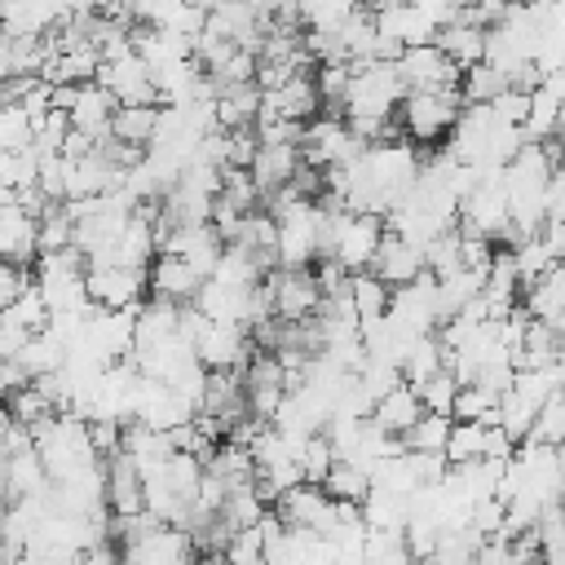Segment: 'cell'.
Masks as SVG:
<instances>
[{
    "mask_svg": "<svg viewBox=\"0 0 565 565\" xmlns=\"http://www.w3.org/2000/svg\"><path fill=\"white\" fill-rule=\"evenodd\" d=\"M521 146H525L521 128L503 124L490 106H463L441 150L468 168H503Z\"/></svg>",
    "mask_w": 565,
    "mask_h": 565,
    "instance_id": "6da1fadb",
    "label": "cell"
},
{
    "mask_svg": "<svg viewBox=\"0 0 565 565\" xmlns=\"http://www.w3.org/2000/svg\"><path fill=\"white\" fill-rule=\"evenodd\" d=\"M31 441H35V455H40L49 481H66V477H75V472L102 463V455L93 450L88 419H79V415H71V411H57L49 424H40V428L31 433Z\"/></svg>",
    "mask_w": 565,
    "mask_h": 565,
    "instance_id": "7a4b0ae2",
    "label": "cell"
},
{
    "mask_svg": "<svg viewBox=\"0 0 565 565\" xmlns=\"http://www.w3.org/2000/svg\"><path fill=\"white\" fill-rule=\"evenodd\" d=\"M459 110H463L459 84L455 88H433V93H406L402 106H397V132L419 150H433L450 137Z\"/></svg>",
    "mask_w": 565,
    "mask_h": 565,
    "instance_id": "3957f363",
    "label": "cell"
},
{
    "mask_svg": "<svg viewBox=\"0 0 565 565\" xmlns=\"http://www.w3.org/2000/svg\"><path fill=\"white\" fill-rule=\"evenodd\" d=\"M274 516L287 525V530H300V534H318V539H331L340 530V503L313 486V481H300L291 490H282L274 503Z\"/></svg>",
    "mask_w": 565,
    "mask_h": 565,
    "instance_id": "277c9868",
    "label": "cell"
},
{
    "mask_svg": "<svg viewBox=\"0 0 565 565\" xmlns=\"http://www.w3.org/2000/svg\"><path fill=\"white\" fill-rule=\"evenodd\" d=\"M84 296L93 309L106 313H132L150 291H146V269H128V265H88L84 269Z\"/></svg>",
    "mask_w": 565,
    "mask_h": 565,
    "instance_id": "5b68a950",
    "label": "cell"
},
{
    "mask_svg": "<svg viewBox=\"0 0 565 565\" xmlns=\"http://www.w3.org/2000/svg\"><path fill=\"white\" fill-rule=\"evenodd\" d=\"M388 318L402 322L411 335H433V331H441L446 313H441L437 278H433V274H419L415 282L397 287V291L388 296Z\"/></svg>",
    "mask_w": 565,
    "mask_h": 565,
    "instance_id": "8992f818",
    "label": "cell"
},
{
    "mask_svg": "<svg viewBox=\"0 0 565 565\" xmlns=\"http://www.w3.org/2000/svg\"><path fill=\"white\" fill-rule=\"evenodd\" d=\"M265 287H269V309H274L278 322H309L322 305L313 265L309 269H274L265 278Z\"/></svg>",
    "mask_w": 565,
    "mask_h": 565,
    "instance_id": "52a82bcc",
    "label": "cell"
},
{
    "mask_svg": "<svg viewBox=\"0 0 565 565\" xmlns=\"http://www.w3.org/2000/svg\"><path fill=\"white\" fill-rule=\"evenodd\" d=\"M159 252L185 260L199 278H212V269H216V260H221V252H225V238L216 234L212 221H203V225H177V230L159 243Z\"/></svg>",
    "mask_w": 565,
    "mask_h": 565,
    "instance_id": "ba28073f",
    "label": "cell"
},
{
    "mask_svg": "<svg viewBox=\"0 0 565 565\" xmlns=\"http://www.w3.org/2000/svg\"><path fill=\"white\" fill-rule=\"evenodd\" d=\"M194 353L207 371H243L247 358L256 353L247 331L243 327H230V322H203V331L194 335Z\"/></svg>",
    "mask_w": 565,
    "mask_h": 565,
    "instance_id": "9c48e42d",
    "label": "cell"
},
{
    "mask_svg": "<svg viewBox=\"0 0 565 565\" xmlns=\"http://www.w3.org/2000/svg\"><path fill=\"white\" fill-rule=\"evenodd\" d=\"M393 66H397L406 93H433V88H455V84H459V71L446 62V53H441L437 44L402 49Z\"/></svg>",
    "mask_w": 565,
    "mask_h": 565,
    "instance_id": "30bf717a",
    "label": "cell"
},
{
    "mask_svg": "<svg viewBox=\"0 0 565 565\" xmlns=\"http://www.w3.org/2000/svg\"><path fill=\"white\" fill-rule=\"evenodd\" d=\"M300 168H305L300 146L260 141V146H256V159H252V168H247V177H252V185L260 190V199H269V194H278L282 185H291Z\"/></svg>",
    "mask_w": 565,
    "mask_h": 565,
    "instance_id": "8fae6325",
    "label": "cell"
},
{
    "mask_svg": "<svg viewBox=\"0 0 565 565\" xmlns=\"http://www.w3.org/2000/svg\"><path fill=\"white\" fill-rule=\"evenodd\" d=\"M366 274H375L388 291H397V287L415 282V278L428 274V269H424V252H419L415 243H406V238H397V234L384 230V238H380V247H375Z\"/></svg>",
    "mask_w": 565,
    "mask_h": 565,
    "instance_id": "7c38bea8",
    "label": "cell"
},
{
    "mask_svg": "<svg viewBox=\"0 0 565 565\" xmlns=\"http://www.w3.org/2000/svg\"><path fill=\"white\" fill-rule=\"evenodd\" d=\"M260 115L291 119V124H309L313 115H322V102H318V88H313V71L296 75V79H287L278 88H265L260 93Z\"/></svg>",
    "mask_w": 565,
    "mask_h": 565,
    "instance_id": "4fadbf2b",
    "label": "cell"
},
{
    "mask_svg": "<svg viewBox=\"0 0 565 565\" xmlns=\"http://www.w3.org/2000/svg\"><path fill=\"white\" fill-rule=\"evenodd\" d=\"M199 287H203V278H199L185 260H177V256H168V252H159V256L150 260V269H146V291H150L154 300L190 305V300L199 296Z\"/></svg>",
    "mask_w": 565,
    "mask_h": 565,
    "instance_id": "5bb4252c",
    "label": "cell"
},
{
    "mask_svg": "<svg viewBox=\"0 0 565 565\" xmlns=\"http://www.w3.org/2000/svg\"><path fill=\"white\" fill-rule=\"evenodd\" d=\"M102 472H106V512L110 516H137V512H146L141 472H137V463L124 450L110 455V459H102Z\"/></svg>",
    "mask_w": 565,
    "mask_h": 565,
    "instance_id": "9a60e30c",
    "label": "cell"
},
{
    "mask_svg": "<svg viewBox=\"0 0 565 565\" xmlns=\"http://www.w3.org/2000/svg\"><path fill=\"white\" fill-rule=\"evenodd\" d=\"M419 415H424V402H419V393H415V384H393L375 406H371V424L375 428H384L388 437H406L415 424H419Z\"/></svg>",
    "mask_w": 565,
    "mask_h": 565,
    "instance_id": "2e32d148",
    "label": "cell"
},
{
    "mask_svg": "<svg viewBox=\"0 0 565 565\" xmlns=\"http://www.w3.org/2000/svg\"><path fill=\"white\" fill-rule=\"evenodd\" d=\"M35 221L40 216L13 199L0 207V260L35 265Z\"/></svg>",
    "mask_w": 565,
    "mask_h": 565,
    "instance_id": "e0dca14e",
    "label": "cell"
},
{
    "mask_svg": "<svg viewBox=\"0 0 565 565\" xmlns=\"http://www.w3.org/2000/svg\"><path fill=\"white\" fill-rule=\"evenodd\" d=\"M49 486H53V481H49L40 455H35V441H31L26 450L4 455V499H9V503H13V499H44Z\"/></svg>",
    "mask_w": 565,
    "mask_h": 565,
    "instance_id": "ac0fdd59",
    "label": "cell"
},
{
    "mask_svg": "<svg viewBox=\"0 0 565 565\" xmlns=\"http://www.w3.org/2000/svg\"><path fill=\"white\" fill-rule=\"evenodd\" d=\"M358 512H362V525H366V530H375V534H402L406 521H411V494L371 486L366 499L358 503Z\"/></svg>",
    "mask_w": 565,
    "mask_h": 565,
    "instance_id": "d6986e66",
    "label": "cell"
},
{
    "mask_svg": "<svg viewBox=\"0 0 565 565\" xmlns=\"http://www.w3.org/2000/svg\"><path fill=\"white\" fill-rule=\"evenodd\" d=\"M441 53H446V62L463 75L468 66H477V62H486V31L481 26H472V22H446L441 31H437V40H433Z\"/></svg>",
    "mask_w": 565,
    "mask_h": 565,
    "instance_id": "ffe728a7",
    "label": "cell"
},
{
    "mask_svg": "<svg viewBox=\"0 0 565 565\" xmlns=\"http://www.w3.org/2000/svg\"><path fill=\"white\" fill-rule=\"evenodd\" d=\"M256 115H260V88L256 84H234V88H221L212 97V119L221 132L256 128Z\"/></svg>",
    "mask_w": 565,
    "mask_h": 565,
    "instance_id": "44dd1931",
    "label": "cell"
},
{
    "mask_svg": "<svg viewBox=\"0 0 565 565\" xmlns=\"http://www.w3.org/2000/svg\"><path fill=\"white\" fill-rule=\"evenodd\" d=\"M159 110L163 106H115V115H110V141H119L128 150H146L154 141Z\"/></svg>",
    "mask_w": 565,
    "mask_h": 565,
    "instance_id": "7402d4cb",
    "label": "cell"
},
{
    "mask_svg": "<svg viewBox=\"0 0 565 565\" xmlns=\"http://www.w3.org/2000/svg\"><path fill=\"white\" fill-rule=\"evenodd\" d=\"M35 124L40 115H31L22 102H0V154H26L35 146Z\"/></svg>",
    "mask_w": 565,
    "mask_h": 565,
    "instance_id": "603a6c76",
    "label": "cell"
},
{
    "mask_svg": "<svg viewBox=\"0 0 565 565\" xmlns=\"http://www.w3.org/2000/svg\"><path fill=\"white\" fill-rule=\"evenodd\" d=\"M388 287L375 278V274H349V300H353V313H358V327H366V322H375V318H384L388 313Z\"/></svg>",
    "mask_w": 565,
    "mask_h": 565,
    "instance_id": "cb8c5ba5",
    "label": "cell"
},
{
    "mask_svg": "<svg viewBox=\"0 0 565 565\" xmlns=\"http://www.w3.org/2000/svg\"><path fill=\"white\" fill-rule=\"evenodd\" d=\"M437 371H446V344H441V335L433 331V335H419V340L406 349V358H402V380H406V384H424V380L437 375Z\"/></svg>",
    "mask_w": 565,
    "mask_h": 565,
    "instance_id": "d4e9b609",
    "label": "cell"
},
{
    "mask_svg": "<svg viewBox=\"0 0 565 565\" xmlns=\"http://www.w3.org/2000/svg\"><path fill=\"white\" fill-rule=\"evenodd\" d=\"M512 84H508V75L503 71H494L490 62H477V66H468L463 75H459V97H463V106H490L499 93H508Z\"/></svg>",
    "mask_w": 565,
    "mask_h": 565,
    "instance_id": "484cf974",
    "label": "cell"
},
{
    "mask_svg": "<svg viewBox=\"0 0 565 565\" xmlns=\"http://www.w3.org/2000/svg\"><path fill=\"white\" fill-rule=\"evenodd\" d=\"M450 415H437V411H424L419 424L402 437V446L411 455H446V441H450Z\"/></svg>",
    "mask_w": 565,
    "mask_h": 565,
    "instance_id": "4316f807",
    "label": "cell"
},
{
    "mask_svg": "<svg viewBox=\"0 0 565 565\" xmlns=\"http://www.w3.org/2000/svg\"><path fill=\"white\" fill-rule=\"evenodd\" d=\"M322 490H327L335 503H362V499H366V490H371V477H366L362 468H353V463L335 459V463L327 468V477H322Z\"/></svg>",
    "mask_w": 565,
    "mask_h": 565,
    "instance_id": "83f0119b",
    "label": "cell"
},
{
    "mask_svg": "<svg viewBox=\"0 0 565 565\" xmlns=\"http://www.w3.org/2000/svg\"><path fill=\"white\" fill-rule=\"evenodd\" d=\"M525 441H539V446H565V393H552V397L539 406V415H534Z\"/></svg>",
    "mask_w": 565,
    "mask_h": 565,
    "instance_id": "f1b7e54d",
    "label": "cell"
},
{
    "mask_svg": "<svg viewBox=\"0 0 565 565\" xmlns=\"http://www.w3.org/2000/svg\"><path fill=\"white\" fill-rule=\"evenodd\" d=\"M486 424H450V441H446V463L450 468L481 459V450H486Z\"/></svg>",
    "mask_w": 565,
    "mask_h": 565,
    "instance_id": "f546056e",
    "label": "cell"
},
{
    "mask_svg": "<svg viewBox=\"0 0 565 565\" xmlns=\"http://www.w3.org/2000/svg\"><path fill=\"white\" fill-rule=\"evenodd\" d=\"M450 419L455 424H486V419H494V397L481 393L477 384H459L455 406H450Z\"/></svg>",
    "mask_w": 565,
    "mask_h": 565,
    "instance_id": "4dcf8cb0",
    "label": "cell"
},
{
    "mask_svg": "<svg viewBox=\"0 0 565 565\" xmlns=\"http://www.w3.org/2000/svg\"><path fill=\"white\" fill-rule=\"evenodd\" d=\"M415 393H419L424 411L450 415V406H455V393H459V380H455L450 371H437V375H428L424 384H415Z\"/></svg>",
    "mask_w": 565,
    "mask_h": 565,
    "instance_id": "1f68e13d",
    "label": "cell"
},
{
    "mask_svg": "<svg viewBox=\"0 0 565 565\" xmlns=\"http://www.w3.org/2000/svg\"><path fill=\"white\" fill-rule=\"evenodd\" d=\"M31 291V265L18 260H0V309H9L18 296Z\"/></svg>",
    "mask_w": 565,
    "mask_h": 565,
    "instance_id": "d6a6232c",
    "label": "cell"
},
{
    "mask_svg": "<svg viewBox=\"0 0 565 565\" xmlns=\"http://www.w3.org/2000/svg\"><path fill=\"white\" fill-rule=\"evenodd\" d=\"M79 565H124V552L115 539H97L93 547L79 552Z\"/></svg>",
    "mask_w": 565,
    "mask_h": 565,
    "instance_id": "836d02e7",
    "label": "cell"
},
{
    "mask_svg": "<svg viewBox=\"0 0 565 565\" xmlns=\"http://www.w3.org/2000/svg\"><path fill=\"white\" fill-rule=\"evenodd\" d=\"M547 221H561L565 225V163L547 181Z\"/></svg>",
    "mask_w": 565,
    "mask_h": 565,
    "instance_id": "e575fe53",
    "label": "cell"
},
{
    "mask_svg": "<svg viewBox=\"0 0 565 565\" xmlns=\"http://www.w3.org/2000/svg\"><path fill=\"white\" fill-rule=\"evenodd\" d=\"M31 565H79L75 547H26Z\"/></svg>",
    "mask_w": 565,
    "mask_h": 565,
    "instance_id": "d590c367",
    "label": "cell"
},
{
    "mask_svg": "<svg viewBox=\"0 0 565 565\" xmlns=\"http://www.w3.org/2000/svg\"><path fill=\"white\" fill-rule=\"evenodd\" d=\"M22 384H26V375L18 371V362H4V358H0V402H4L13 388H22Z\"/></svg>",
    "mask_w": 565,
    "mask_h": 565,
    "instance_id": "8d00e7d4",
    "label": "cell"
},
{
    "mask_svg": "<svg viewBox=\"0 0 565 565\" xmlns=\"http://www.w3.org/2000/svg\"><path fill=\"white\" fill-rule=\"evenodd\" d=\"M9 433H13V415H9V406L0 402V463H4V450H9Z\"/></svg>",
    "mask_w": 565,
    "mask_h": 565,
    "instance_id": "74e56055",
    "label": "cell"
},
{
    "mask_svg": "<svg viewBox=\"0 0 565 565\" xmlns=\"http://www.w3.org/2000/svg\"><path fill=\"white\" fill-rule=\"evenodd\" d=\"M556 146H561V154H565V119H561V132H556Z\"/></svg>",
    "mask_w": 565,
    "mask_h": 565,
    "instance_id": "f35d334b",
    "label": "cell"
},
{
    "mask_svg": "<svg viewBox=\"0 0 565 565\" xmlns=\"http://www.w3.org/2000/svg\"><path fill=\"white\" fill-rule=\"evenodd\" d=\"M13 565H31V556H18V561H13Z\"/></svg>",
    "mask_w": 565,
    "mask_h": 565,
    "instance_id": "ab89813d",
    "label": "cell"
},
{
    "mask_svg": "<svg viewBox=\"0 0 565 565\" xmlns=\"http://www.w3.org/2000/svg\"><path fill=\"white\" fill-rule=\"evenodd\" d=\"M512 4H539V0H512Z\"/></svg>",
    "mask_w": 565,
    "mask_h": 565,
    "instance_id": "60d3db41",
    "label": "cell"
}]
</instances>
